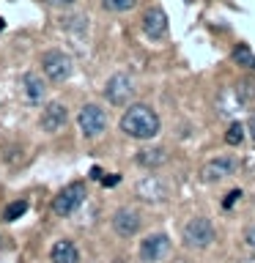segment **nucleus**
<instances>
[{
  "mask_svg": "<svg viewBox=\"0 0 255 263\" xmlns=\"http://www.w3.org/2000/svg\"><path fill=\"white\" fill-rule=\"evenodd\" d=\"M121 132L135 140H151L159 132V115H156L148 104H135L123 112L121 118Z\"/></svg>",
  "mask_w": 255,
  "mask_h": 263,
  "instance_id": "f257e3e1",
  "label": "nucleus"
},
{
  "mask_svg": "<svg viewBox=\"0 0 255 263\" xmlns=\"http://www.w3.org/2000/svg\"><path fill=\"white\" fill-rule=\"evenodd\" d=\"M85 195L88 192H85V184H82V181H74V184L63 186L52 200V214L55 217H71V214L82 205Z\"/></svg>",
  "mask_w": 255,
  "mask_h": 263,
  "instance_id": "f03ea898",
  "label": "nucleus"
},
{
  "mask_svg": "<svg viewBox=\"0 0 255 263\" xmlns=\"http://www.w3.org/2000/svg\"><path fill=\"white\" fill-rule=\"evenodd\" d=\"M41 69H44L49 82H63L71 77L74 71V61L61 49H49V52L41 55Z\"/></svg>",
  "mask_w": 255,
  "mask_h": 263,
  "instance_id": "7ed1b4c3",
  "label": "nucleus"
},
{
  "mask_svg": "<svg viewBox=\"0 0 255 263\" xmlns=\"http://www.w3.org/2000/svg\"><path fill=\"white\" fill-rule=\"evenodd\" d=\"M214 241V225L203 217H195L184 225V244L192 250H206Z\"/></svg>",
  "mask_w": 255,
  "mask_h": 263,
  "instance_id": "20e7f679",
  "label": "nucleus"
},
{
  "mask_svg": "<svg viewBox=\"0 0 255 263\" xmlns=\"http://www.w3.org/2000/svg\"><path fill=\"white\" fill-rule=\"evenodd\" d=\"M77 123L85 137H99L107 129V112L99 104H85L77 115Z\"/></svg>",
  "mask_w": 255,
  "mask_h": 263,
  "instance_id": "39448f33",
  "label": "nucleus"
},
{
  "mask_svg": "<svg viewBox=\"0 0 255 263\" xmlns=\"http://www.w3.org/2000/svg\"><path fill=\"white\" fill-rule=\"evenodd\" d=\"M132 93H135V85H132V80L126 77V74H113V77L107 80V85H104V99L115 107L126 104L132 99Z\"/></svg>",
  "mask_w": 255,
  "mask_h": 263,
  "instance_id": "423d86ee",
  "label": "nucleus"
},
{
  "mask_svg": "<svg viewBox=\"0 0 255 263\" xmlns=\"http://www.w3.org/2000/svg\"><path fill=\"white\" fill-rule=\"evenodd\" d=\"M236 167H239V162L233 156H214V159H209L201 167V178L203 181H222V178L233 176Z\"/></svg>",
  "mask_w": 255,
  "mask_h": 263,
  "instance_id": "0eeeda50",
  "label": "nucleus"
},
{
  "mask_svg": "<svg viewBox=\"0 0 255 263\" xmlns=\"http://www.w3.org/2000/svg\"><path fill=\"white\" fill-rule=\"evenodd\" d=\"M168 252H170V238L165 233H154L140 244V260L145 263H159Z\"/></svg>",
  "mask_w": 255,
  "mask_h": 263,
  "instance_id": "6e6552de",
  "label": "nucleus"
},
{
  "mask_svg": "<svg viewBox=\"0 0 255 263\" xmlns=\"http://www.w3.org/2000/svg\"><path fill=\"white\" fill-rule=\"evenodd\" d=\"M143 33L151 41H162L168 36V14L162 11V8H148L145 16H143Z\"/></svg>",
  "mask_w": 255,
  "mask_h": 263,
  "instance_id": "1a4fd4ad",
  "label": "nucleus"
},
{
  "mask_svg": "<svg viewBox=\"0 0 255 263\" xmlns=\"http://www.w3.org/2000/svg\"><path fill=\"white\" fill-rule=\"evenodd\" d=\"M66 121H69V112H66V107L63 104H49L41 110V129L44 132H58V129H63L66 126Z\"/></svg>",
  "mask_w": 255,
  "mask_h": 263,
  "instance_id": "9d476101",
  "label": "nucleus"
},
{
  "mask_svg": "<svg viewBox=\"0 0 255 263\" xmlns=\"http://www.w3.org/2000/svg\"><path fill=\"white\" fill-rule=\"evenodd\" d=\"M137 195L143 197V200H148V203H159V200H165V197H168V186L162 184V178L145 176V178L137 184Z\"/></svg>",
  "mask_w": 255,
  "mask_h": 263,
  "instance_id": "9b49d317",
  "label": "nucleus"
},
{
  "mask_svg": "<svg viewBox=\"0 0 255 263\" xmlns=\"http://www.w3.org/2000/svg\"><path fill=\"white\" fill-rule=\"evenodd\" d=\"M113 228H115V233H118V236H126V238L135 236L140 230V214L132 211V209H121L113 217Z\"/></svg>",
  "mask_w": 255,
  "mask_h": 263,
  "instance_id": "f8f14e48",
  "label": "nucleus"
},
{
  "mask_svg": "<svg viewBox=\"0 0 255 263\" xmlns=\"http://www.w3.org/2000/svg\"><path fill=\"white\" fill-rule=\"evenodd\" d=\"M22 90H25V99H28L30 104H41V102H44V96H47L44 80H41L39 74H33V71H28L22 77Z\"/></svg>",
  "mask_w": 255,
  "mask_h": 263,
  "instance_id": "ddd939ff",
  "label": "nucleus"
},
{
  "mask_svg": "<svg viewBox=\"0 0 255 263\" xmlns=\"http://www.w3.org/2000/svg\"><path fill=\"white\" fill-rule=\"evenodd\" d=\"M52 263H80V252L69 238H61V241L52 244Z\"/></svg>",
  "mask_w": 255,
  "mask_h": 263,
  "instance_id": "4468645a",
  "label": "nucleus"
},
{
  "mask_svg": "<svg viewBox=\"0 0 255 263\" xmlns=\"http://www.w3.org/2000/svg\"><path fill=\"white\" fill-rule=\"evenodd\" d=\"M165 159H168V154H165L162 148H143V151H137V156H135V162L143 164V167H148V170L162 167Z\"/></svg>",
  "mask_w": 255,
  "mask_h": 263,
  "instance_id": "2eb2a0df",
  "label": "nucleus"
},
{
  "mask_svg": "<svg viewBox=\"0 0 255 263\" xmlns=\"http://www.w3.org/2000/svg\"><path fill=\"white\" fill-rule=\"evenodd\" d=\"M28 205H30L28 200H14V203H8V205H6V211H3V219H6V222L20 219L22 214L28 211Z\"/></svg>",
  "mask_w": 255,
  "mask_h": 263,
  "instance_id": "dca6fc26",
  "label": "nucleus"
},
{
  "mask_svg": "<svg viewBox=\"0 0 255 263\" xmlns=\"http://www.w3.org/2000/svg\"><path fill=\"white\" fill-rule=\"evenodd\" d=\"M233 61H236L239 66H247V69H255V55L250 52V47H247V44H239V47L233 49Z\"/></svg>",
  "mask_w": 255,
  "mask_h": 263,
  "instance_id": "f3484780",
  "label": "nucleus"
},
{
  "mask_svg": "<svg viewBox=\"0 0 255 263\" xmlns=\"http://www.w3.org/2000/svg\"><path fill=\"white\" fill-rule=\"evenodd\" d=\"M135 6H137V0H102V8L104 11H113V14L132 11Z\"/></svg>",
  "mask_w": 255,
  "mask_h": 263,
  "instance_id": "a211bd4d",
  "label": "nucleus"
},
{
  "mask_svg": "<svg viewBox=\"0 0 255 263\" xmlns=\"http://www.w3.org/2000/svg\"><path fill=\"white\" fill-rule=\"evenodd\" d=\"M244 123H239V121H233V123H230V126H228V132H225V140H228V145H239V143H242V140H244Z\"/></svg>",
  "mask_w": 255,
  "mask_h": 263,
  "instance_id": "6ab92c4d",
  "label": "nucleus"
},
{
  "mask_svg": "<svg viewBox=\"0 0 255 263\" xmlns=\"http://www.w3.org/2000/svg\"><path fill=\"white\" fill-rule=\"evenodd\" d=\"M236 93H239V99H242V104L247 107L250 104V99H255V82H247V80H242L239 85L233 88Z\"/></svg>",
  "mask_w": 255,
  "mask_h": 263,
  "instance_id": "aec40b11",
  "label": "nucleus"
},
{
  "mask_svg": "<svg viewBox=\"0 0 255 263\" xmlns=\"http://www.w3.org/2000/svg\"><path fill=\"white\" fill-rule=\"evenodd\" d=\"M239 197H242V189H233V192H230L225 200H222V209H233V203L239 200Z\"/></svg>",
  "mask_w": 255,
  "mask_h": 263,
  "instance_id": "412c9836",
  "label": "nucleus"
},
{
  "mask_svg": "<svg viewBox=\"0 0 255 263\" xmlns=\"http://www.w3.org/2000/svg\"><path fill=\"white\" fill-rule=\"evenodd\" d=\"M44 3H49V6H55V8H66V6H71L74 0H44Z\"/></svg>",
  "mask_w": 255,
  "mask_h": 263,
  "instance_id": "4be33fe9",
  "label": "nucleus"
},
{
  "mask_svg": "<svg viewBox=\"0 0 255 263\" xmlns=\"http://www.w3.org/2000/svg\"><path fill=\"white\" fill-rule=\"evenodd\" d=\"M247 247H250V250H255V225L247 230Z\"/></svg>",
  "mask_w": 255,
  "mask_h": 263,
  "instance_id": "5701e85b",
  "label": "nucleus"
},
{
  "mask_svg": "<svg viewBox=\"0 0 255 263\" xmlns=\"http://www.w3.org/2000/svg\"><path fill=\"white\" fill-rule=\"evenodd\" d=\"M102 181H104V186H115V184L121 181V176H107V178H102Z\"/></svg>",
  "mask_w": 255,
  "mask_h": 263,
  "instance_id": "b1692460",
  "label": "nucleus"
},
{
  "mask_svg": "<svg viewBox=\"0 0 255 263\" xmlns=\"http://www.w3.org/2000/svg\"><path fill=\"white\" fill-rule=\"evenodd\" d=\"M247 132H250V140H255V112H252L250 123H247Z\"/></svg>",
  "mask_w": 255,
  "mask_h": 263,
  "instance_id": "393cba45",
  "label": "nucleus"
},
{
  "mask_svg": "<svg viewBox=\"0 0 255 263\" xmlns=\"http://www.w3.org/2000/svg\"><path fill=\"white\" fill-rule=\"evenodd\" d=\"M90 178H96V181L102 178V167H94V170H90Z\"/></svg>",
  "mask_w": 255,
  "mask_h": 263,
  "instance_id": "a878e982",
  "label": "nucleus"
},
{
  "mask_svg": "<svg viewBox=\"0 0 255 263\" xmlns=\"http://www.w3.org/2000/svg\"><path fill=\"white\" fill-rule=\"evenodd\" d=\"M239 263H255V258H242V260H239Z\"/></svg>",
  "mask_w": 255,
  "mask_h": 263,
  "instance_id": "bb28decb",
  "label": "nucleus"
},
{
  "mask_svg": "<svg viewBox=\"0 0 255 263\" xmlns=\"http://www.w3.org/2000/svg\"><path fill=\"white\" fill-rule=\"evenodd\" d=\"M0 30H3V20H0Z\"/></svg>",
  "mask_w": 255,
  "mask_h": 263,
  "instance_id": "cd10ccee",
  "label": "nucleus"
}]
</instances>
